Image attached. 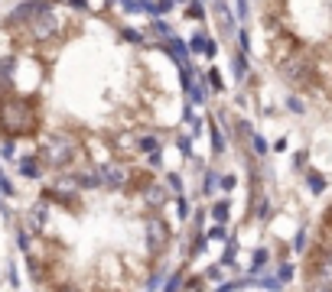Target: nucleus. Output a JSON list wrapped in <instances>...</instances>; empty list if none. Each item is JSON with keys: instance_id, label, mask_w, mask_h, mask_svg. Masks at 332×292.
<instances>
[{"instance_id": "obj_1", "label": "nucleus", "mask_w": 332, "mask_h": 292, "mask_svg": "<svg viewBox=\"0 0 332 292\" xmlns=\"http://www.w3.org/2000/svg\"><path fill=\"white\" fill-rule=\"evenodd\" d=\"M300 289L303 292H332V198L316 214L309 243L300 263Z\"/></svg>"}, {"instance_id": "obj_2", "label": "nucleus", "mask_w": 332, "mask_h": 292, "mask_svg": "<svg viewBox=\"0 0 332 292\" xmlns=\"http://www.w3.org/2000/svg\"><path fill=\"white\" fill-rule=\"evenodd\" d=\"M43 130V110L30 94L4 91L0 94V136L7 140V153L17 140H33Z\"/></svg>"}]
</instances>
